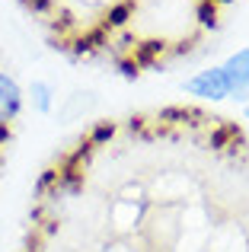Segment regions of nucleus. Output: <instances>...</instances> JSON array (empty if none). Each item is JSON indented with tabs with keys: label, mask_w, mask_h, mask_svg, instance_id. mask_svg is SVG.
<instances>
[{
	"label": "nucleus",
	"mask_w": 249,
	"mask_h": 252,
	"mask_svg": "<svg viewBox=\"0 0 249 252\" xmlns=\"http://www.w3.org/2000/svg\"><path fill=\"white\" fill-rule=\"evenodd\" d=\"M19 252H249V137L198 105L96 122L35 179Z\"/></svg>",
	"instance_id": "nucleus-1"
},
{
	"label": "nucleus",
	"mask_w": 249,
	"mask_h": 252,
	"mask_svg": "<svg viewBox=\"0 0 249 252\" xmlns=\"http://www.w3.org/2000/svg\"><path fill=\"white\" fill-rule=\"evenodd\" d=\"M188 90H195V93H205V96H220V93L227 90V83H224V77L220 74H205L201 80H195Z\"/></svg>",
	"instance_id": "nucleus-2"
},
{
	"label": "nucleus",
	"mask_w": 249,
	"mask_h": 252,
	"mask_svg": "<svg viewBox=\"0 0 249 252\" xmlns=\"http://www.w3.org/2000/svg\"><path fill=\"white\" fill-rule=\"evenodd\" d=\"M26 6H29L35 16H51L55 13V0H23Z\"/></svg>",
	"instance_id": "nucleus-3"
},
{
	"label": "nucleus",
	"mask_w": 249,
	"mask_h": 252,
	"mask_svg": "<svg viewBox=\"0 0 249 252\" xmlns=\"http://www.w3.org/2000/svg\"><path fill=\"white\" fill-rule=\"evenodd\" d=\"M32 93H35L38 105H42V109H45V105H48V90H45V86H35V90H32Z\"/></svg>",
	"instance_id": "nucleus-4"
},
{
	"label": "nucleus",
	"mask_w": 249,
	"mask_h": 252,
	"mask_svg": "<svg viewBox=\"0 0 249 252\" xmlns=\"http://www.w3.org/2000/svg\"><path fill=\"white\" fill-rule=\"evenodd\" d=\"M195 3H218V6H227V3H233V0H195Z\"/></svg>",
	"instance_id": "nucleus-5"
}]
</instances>
